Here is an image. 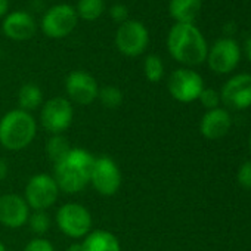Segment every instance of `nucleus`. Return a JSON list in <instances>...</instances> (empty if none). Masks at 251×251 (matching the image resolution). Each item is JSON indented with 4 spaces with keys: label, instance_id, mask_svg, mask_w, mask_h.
<instances>
[{
    "label": "nucleus",
    "instance_id": "obj_8",
    "mask_svg": "<svg viewBox=\"0 0 251 251\" xmlns=\"http://www.w3.org/2000/svg\"><path fill=\"white\" fill-rule=\"evenodd\" d=\"M77 23L78 17L75 8L68 3H58L43 14L40 28L43 34L50 39H64L74 31Z\"/></svg>",
    "mask_w": 251,
    "mask_h": 251
},
{
    "label": "nucleus",
    "instance_id": "obj_25",
    "mask_svg": "<svg viewBox=\"0 0 251 251\" xmlns=\"http://www.w3.org/2000/svg\"><path fill=\"white\" fill-rule=\"evenodd\" d=\"M198 100L201 102V105L204 108H207V111L214 109V108H219V105H220V93L214 89H205L204 87Z\"/></svg>",
    "mask_w": 251,
    "mask_h": 251
},
{
    "label": "nucleus",
    "instance_id": "obj_19",
    "mask_svg": "<svg viewBox=\"0 0 251 251\" xmlns=\"http://www.w3.org/2000/svg\"><path fill=\"white\" fill-rule=\"evenodd\" d=\"M20 109L33 112L43 105V92L36 83H25L18 92Z\"/></svg>",
    "mask_w": 251,
    "mask_h": 251
},
{
    "label": "nucleus",
    "instance_id": "obj_2",
    "mask_svg": "<svg viewBox=\"0 0 251 251\" xmlns=\"http://www.w3.org/2000/svg\"><path fill=\"white\" fill-rule=\"evenodd\" d=\"M95 157L87 150L71 148L70 152L55 163L53 179L65 194H78L89 183Z\"/></svg>",
    "mask_w": 251,
    "mask_h": 251
},
{
    "label": "nucleus",
    "instance_id": "obj_3",
    "mask_svg": "<svg viewBox=\"0 0 251 251\" xmlns=\"http://www.w3.org/2000/svg\"><path fill=\"white\" fill-rule=\"evenodd\" d=\"M37 135V121L31 112L20 108L8 111L0 118V145L8 151H23Z\"/></svg>",
    "mask_w": 251,
    "mask_h": 251
},
{
    "label": "nucleus",
    "instance_id": "obj_14",
    "mask_svg": "<svg viewBox=\"0 0 251 251\" xmlns=\"http://www.w3.org/2000/svg\"><path fill=\"white\" fill-rule=\"evenodd\" d=\"M30 210L24 197L18 194H5L0 197V223L9 229L23 227L28 222Z\"/></svg>",
    "mask_w": 251,
    "mask_h": 251
},
{
    "label": "nucleus",
    "instance_id": "obj_20",
    "mask_svg": "<svg viewBox=\"0 0 251 251\" xmlns=\"http://www.w3.org/2000/svg\"><path fill=\"white\" fill-rule=\"evenodd\" d=\"M70 150L71 145L64 135H50V138L46 141L45 145V152L53 164L62 160L70 152Z\"/></svg>",
    "mask_w": 251,
    "mask_h": 251
},
{
    "label": "nucleus",
    "instance_id": "obj_34",
    "mask_svg": "<svg viewBox=\"0 0 251 251\" xmlns=\"http://www.w3.org/2000/svg\"><path fill=\"white\" fill-rule=\"evenodd\" d=\"M248 145H250V151H251V133H250V139H248Z\"/></svg>",
    "mask_w": 251,
    "mask_h": 251
},
{
    "label": "nucleus",
    "instance_id": "obj_29",
    "mask_svg": "<svg viewBox=\"0 0 251 251\" xmlns=\"http://www.w3.org/2000/svg\"><path fill=\"white\" fill-rule=\"evenodd\" d=\"M8 172H9V167H8V163L0 158V182H3L8 176Z\"/></svg>",
    "mask_w": 251,
    "mask_h": 251
},
{
    "label": "nucleus",
    "instance_id": "obj_33",
    "mask_svg": "<svg viewBox=\"0 0 251 251\" xmlns=\"http://www.w3.org/2000/svg\"><path fill=\"white\" fill-rule=\"evenodd\" d=\"M0 251H6V247L2 241H0Z\"/></svg>",
    "mask_w": 251,
    "mask_h": 251
},
{
    "label": "nucleus",
    "instance_id": "obj_17",
    "mask_svg": "<svg viewBox=\"0 0 251 251\" xmlns=\"http://www.w3.org/2000/svg\"><path fill=\"white\" fill-rule=\"evenodd\" d=\"M83 251H121V245L118 238L105 229L90 230L83 242Z\"/></svg>",
    "mask_w": 251,
    "mask_h": 251
},
{
    "label": "nucleus",
    "instance_id": "obj_30",
    "mask_svg": "<svg viewBox=\"0 0 251 251\" xmlns=\"http://www.w3.org/2000/svg\"><path fill=\"white\" fill-rule=\"evenodd\" d=\"M9 11V0H0V20H3Z\"/></svg>",
    "mask_w": 251,
    "mask_h": 251
},
{
    "label": "nucleus",
    "instance_id": "obj_23",
    "mask_svg": "<svg viewBox=\"0 0 251 251\" xmlns=\"http://www.w3.org/2000/svg\"><path fill=\"white\" fill-rule=\"evenodd\" d=\"M98 99L102 103V106L108 108V109H117L121 103H123V92L115 87V86H103L99 89L98 93Z\"/></svg>",
    "mask_w": 251,
    "mask_h": 251
},
{
    "label": "nucleus",
    "instance_id": "obj_11",
    "mask_svg": "<svg viewBox=\"0 0 251 251\" xmlns=\"http://www.w3.org/2000/svg\"><path fill=\"white\" fill-rule=\"evenodd\" d=\"M205 61L208 62V67L213 73L229 74L238 67L241 61V48L230 37L219 39L210 48Z\"/></svg>",
    "mask_w": 251,
    "mask_h": 251
},
{
    "label": "nucleus",
    "instance_id": "obj_16",
    "mask_svg": "<svg viewBox=\"0 0 251 251\" xmlns=\"http://www.w3.org/2000/svg\"><path fill=\"white\" fill-rule=\"evenodd\" d=\"M230 126H232L230 114L219 106L214 109H208L202 115L200 123V132L205 139L216 141L227 135V132L230 130Z\"/></svg>",
    "mask_w": 251,
    "mask_h": 251
},
{
    "label": "nucleus",
    "instance_id": "obj_24",
    "mask_svg": "<svg viewBox=\"0 0 251 251\" xmlns=\"http://www.w3.org/2000/svg\"><path fill=\"white\" fill-rule=\"evenodd\" d=\"M28 226L37 236L45 235L50 229V217L46 211H33L28 217Z\"/></svg>",
    "mask_w": 251,
    "mask_h": 251
},
{
    "label": "nucleus",
    "instance_id": "obj_1",
    "mask_svg": "<svg viewBox=\"0 0 251 251\" xmlns=\"http://www.w3.org/2000/svg\"><path fill=\"white\" fill-rule=\"evenodd\" d=\"M167 49L175 61L186 67L201 65L207 59V42L195 24H175L167 34Z\"/></svg>",
    "mask_w": 251,
    "mask_h": 251
},
{
    "label": "nucleus",
    "instance_id": "obj_5",
    "mask_svg": "<svg viewBox=\"0 0 251 251\" xmlns=\"http://www.w3.org/2000/svg\"><path fill=\"white\" fill-rule=\"evenodd\" d=\"M58 229L68 238H84L93 225L90 211L78 202H67L61 205L55 216Z\"/></svg>",
    "mask_w": 251,
    "mask_h": 251
},
{
    "label": "nucleus",
    "instance_id": "obj_28",
    "mask_svg": "<svg viewBox=\"0 0 251 251\" xmlns=\"http://www.w3.org/2000/svg\"><path fill=\"white\" fill-rule=\"evenodd\" d=\"M236 179H238V183L242 188L251 189V161H247V163H244L239 167L238 175H236Z\"/></svg>",
    "mask_w": 251,
    "mask_h": 251
},
{
    "label": "nucleus",
    "instance_id": "obj_18",
    "mask_svg": "<svg viewBox=\"0 0 251 251\" xmlns=\"http://www.w3.org/2000/svg\"><path fill=\"white\" fill-rule=\"evenodd\" d=\"M202 8V0H170L169 14L176 24H194Z\"/></svg>",
    "mask_w": 251,
    "mask_h": 251
},
{
    "label": "nucleus",
    "instance_id": "obj_35",
    "mask_svg": "<svg viewBox=\"0 0 251 251\" xmlns=\"http://www.w3.org/2000/svg\"><path fill=\"white\" fill-rule=\"evenodd\" d=\"M3 58V50H2V48H0V59Z\"/></svg>",
    "mask_w": 251,
    "mask_h": 251
},
{
    "label": "nucleus",
    "instance_id": "obj_32",
    "mask_svg": "<svg viewBox=\"0 0 251 251\" xmlns=\"http://www.w3.org/2000/svg\"><path fill=\"white\" fill-rule=\"evenodd\" d=\"M245 55H247L248 61L251 62V37H248L245 42Z\"/></svg>",
    "mask_w": 251,
    "mask_h": 251
},
{
    "label": "nucleus",
    "instance_id": "obj_22",
    "mask_svg": "<svg viewBox=\"0 0 251 251\" xmlns=\"http://www.w3.org/2000/svg\"><path fill=\"white\" fill-rule=\"evenodd\" d=\"M144 73L148 81L158 83L164 77V62L158 55H148L144 61Z\"/></svg>",
    "mask_w": 251,
    "mask_h": 251
},
{
    "label": "nucleus",
    "instance_id": "obj_26",
    "mask_svg": "<svg viewBox=\"0 0 251 251\" xmlns=\"http://www.w3.org/2000/svg\"><path fill=\"white\" fill-rule=\"evenodd\" d=\"M24 251H55L53 244L42 236H36L24 247Z\"/></svg>",
    "mask_w": 251,
    "mask_h": 251
},
{
    "label": "nucleus",
    "instance_id": "obj_4",
    "mask_svg": "<svg viewBox=\"0 0 251 251\" xmlns=\"http://www.w3.org/2000/svg\"><path fill=\"white\" fill-rule=\"evenodd\" d=\"M59 186L52 175L37 173L31 176L25 185L24 200L34 211H46L53 207L59 198Z\"/></svg>",
    "mask_w": 251,
    "mask_h": 251
},
{
    "label": "nucleus",
    "instance_id": "obj_10",
    "mask_svg": "<svg viewBox=\"0 0 251 251\" xmlns=\"http://www.w3.org/2000/svg\"><path fill=\"white\" fill-rule=\"evenodd\" d=\"M167 89L173 99L182 103H191L197 100L204 90V80L191 68H179L170 74Z\"/></svg>",
    "mask_w": 251,
    "mask_h": 251
},
{
    "label": "nucleus",
    "instance_id": "obj_15",
    "mask_svg": "<svg viewBox=\"0 0 251 251\" xmlns=\"http://www.w3.org/2000/svg\"><path fill=\"white\" fill-rule=\"evenodd\" d=\"M36 30L37 25L34 17L25 11H14L8 14L2 21L3 34L14 42L30 40L36 34Z\"/></svg>",
    "mask_w": 251,
    "mask_h": 251
},
{
    "label": "nucleus",
    "instance_id": "obj_27",
    "mask_svg": "<svg viewBox=\"0 0 251 251\" xmlns=\"http://www.w3.org/2000/svg\"><path fill=\"white\" fill-rule=\"evenodd\" d=\"M109 17L117 24H123L126 21H129V9H127V6L123 5V3H115L109 9Z\"/></svg>",
    "mask_w": 251,
    "mask_h": 251
},
{
    "label": "nucleus",
    "instance_id": "obj_21",
    "mask_svg": "<svg viewBox=\"0 0 251 251\" xmlns=\"http://www.w3.org/2000/svg\"><path fill=\"white\" fill-rule=\"evenodd\" d=\"M75 12L78 20H84L87 23L96 21L105 12V2L103 0H78Z\"/></svg>",
    "mask_w": 251,
    "mask_h": 251
},
{
    "label": "nucleus",
    "instance_id": "obj_7",
    "mask_svg": "<svg viewBox=\"0 0 251 251\" xmlns=\"http://www.w3.org/2000/svg\"><path fill=\"white\" fill-rule=\"evenodd\" d=\"M74 118L73 103L68 98L55 96L46 100L40 109V123L50 135H62L70 129Z\"/></svg>",
    "mask_w": 251,
    "mask_h": 251
},
{
    "label": "nucleus",
    "instance_id": "obj_12",
    "mask_svg": "<svg viewBox=\"0 0 251 251\" xmlns=\"http://www.w3.org/2000/svg\"><path fill=\"white\" fill-rule=\"evenodd\" d=\"M65 92L68 100L78 105H90L98 99L99 86L96 78L83 70L71 71L65 78Z\"/></svg>",
    "mask_w": 251,
    "mask_h": 251
},
{
    "label": "nucleus",
    "instance_id": "obj_6",
    "mask_svg": "<svg viewBox=\"0 0 251 251\" xmlns=\"http://www.w3.org/2000/svg\"><path fill=\"white\" fill-rule=\"evenodd\" d=\"M114 43L118 52L124 56L136 58L148 49L150 31L142 23L136 20H129L118 25Z\"/></svg>",
    "mask_w": 251,
    "mask_h": 251
},
{
    "label": "nucleus",
    "instance_id": "obj_31",
    "mask_svg": "<svg viewBox=\"0 0 251 251\" xmlns=\"http://www.w3.org/2000/svg\"><path fill=\"white\" fill-rule=\"evenodd\" d=\"M67 251H83V245L81 242H73L71 245H68Z\"/></svg>",
    "mask_w": 251,
    "mask_h": 251
},
{
    "label": "nucleus",
    "instance_id": "obj_13",
    "mask_svg": "<svg viewBox=\"0 0 251 251\" xmlns=\"http://www.w3.org/2000/svg\"><path fill=\"white\" fill-rule=\"evenodd\" d=\"M220 100L232 109L241 111L251 106V74L242 73L229 78L220 92Z\"/></svg>",
    "mask_w": 251,
    "mask_h": 251
},
{
    "label": "nucleus",
    "instance_id": "obj_9",
    "mask_svg": "<svg viewBox=\"0 0 251 251\" xmlns=\"http://www.w3.org/2000/svg\"><path fill=\"white\" fill-rule=\"evenodd\" d=\"M123 176L118 164L108 155L95 157L90 185L102 197H112L121 188Z\"/></svg>",
    "mask_w": 251,
    "mask_h": 251
}]
</instances>
